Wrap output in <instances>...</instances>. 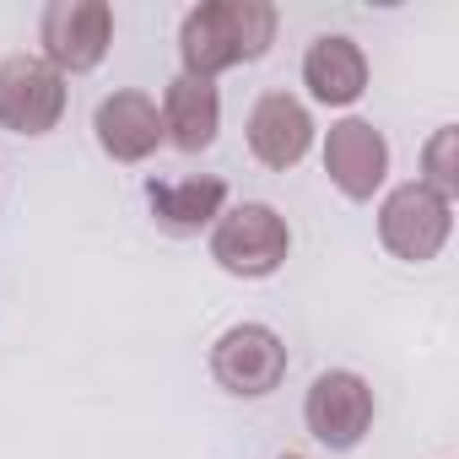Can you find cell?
Returning a JSON list of instances; mask_svg holds the SVG:
<instances>
[{"mask_svg": "<svg viewBox=\"0 0 459 459\" xmlns=\"http://www.w3.org/2000/svg\"><path fill=\"white\" fill-rule=\"evenodd\" d=\"M325 173L346 200H373L389 178V141L368 119H341L325 135Z\"/></svg>", "mask_w": 459, "mask_h": 459, "instance_id": "cell-8", "label": "cell"}, {"mask_svg": "<svg viewBox=\"0 0 459 459\" xmlns=\"http://www.w3.org/2000/svg\"><path fill=\"white\" fill-rule=\"evenodd\" d=\"M65 114V76L44 55H6L0 60V130L12 135H49Z\"/></svg>", "mask_w": 459, "mask_h": 459, "instance_id": "cell-5", "label": "cell"}, {"mask_svg": "<svg viewBox=\"0 0 459 459\" xmlns=\"http://www.w3.org/2000/svg\"><path fill=\"white\" fill-rule=\"evenodd\" d=\"M303 87L325 108H351L368 92V55L346 33H319L303 55Z\"/></svg>", "mask_w": 459, "mask_h": 459, "instance_id": "cell-13", "label": "cell"}, {"mask_svg": "<svg viewBox=\"0 0 459 459\" xmlns=\"http://www.w3.org/2000/svg\"><path fill=\"white\" fill-rule=\"evenodd\" d=\"M39 44L60 76H87L103 65L114 44V6L108 0H49L39 22Z\"/></svg>", "mask_w": 459, "mask_h": 459, "instance_id": "cell-4", "label": "cell"}, {"mask_svg": "<svg viewBox=\"0 0 459 459\" xmlns=\"http://www.w3.org/2000/svg\"><path fill=\"white\" fill-rule=\"evenodd\" d=\"M92 135L98 146L114 157V162H146L157 146H162V114H157V98L146 92H108L98 108H92Z\"/></svg>", "mask_w": 459, "mask_h": 459, "instance_id": "cell-12", "label": "cell"}, {"mask_svg": "<svg viewBox=\"0 0 459 459\" xmlns=\"http://www.w3.org/2000/svg\"><path fill=\"white\" fill-rule=\"evenodd\" d=\"M308 146H314V114H308V103L292 98V92H260V103L249 108V152L265 168L287 173V168H298L308 157Z\"/></svg>", "mask_w": 459, "mask_h": 459, "instance_id": "cell-10", "label": "cell"}, {"mask_svg": "<svg viewBox=\"0 0 459 459\" xmlns=\"http://www.w3.org/2000/svg\"><path fill=\"white\" fill-rule=\"evenodd\" d=\"M454 146H459V130H454V125H443V130L427 141V152H421V178H416V184L437 189L443 200H454V195H459V162H454Z\"/></svg>", "mask_w": 459, "mask_h": 459, "instance_id": "cell-14", "label": "cell"}, {"mask_svg": "<svg viewBox=\"0 0 459 459\" xmlns=\"http://www.w3.org/2000/svg\"><path fill=\"white\" fill-rule=\"evenodd\" d=\"M292 255V227L276 205L265 200H244V205H227L211 227V260L227 276H244V281H265L287 265Z\"/></svg>", "mask_w": 459, "mask_h": 459, "instance_id": "cell-2", "label": "cell"}, {"mask_svg": "<svg viewBox=\"0 0 459 459\" xmlns=\"http://www.w3.org/2000/svg\"><path fill=\"white\" fill-rule=\"evenodd\" d=\"M211 378L238 394V400H260L287 378V346L271 325H233L221 330L211 346Z\"/></svg>", "mask_w": 459, "mask_h": 459, "instance_id": "cell-6", "label": "cell"}, {"mask_svg": "<svg viewBox=\"0 0 459 459\" xmlns=\"http://www.w3.org/2000/svg\"><path fill=\"white\" fill-rule=\"evenodd\" d=\"M303 421L330 454H351L368 437V427H373V389H368V378L351 373V368L319 373L308 400H303Z\"/></svg>", "mask_w": 459, "mask_h": 459, "instance_id": "cell-7", "label": "cell"}, {"mask_svg": "<svg viewBox=\"0 0 459 459\" xmlns=\"http://www.w3.org/2000/svg\"><path fill=\"white\" fill-rule=\"evenodd\" d=\"M146 205L168 238H195V233H211L216 216L227 211V178H216V173L146 178Z\"/></svg>", "mask_w": 459, "mask_h": 459, "instance_id": "cell-9", "label": "cell"}, {"mask_svg": "<svg viewBox=\"0 0 459 459\" xmlns=\"http://www.w3.org/2000/svg\"><path fill=\"white\" fill-rule=\"evenodd\" d=\"M157 114H162V146L195 157V152H205V146L216 141V130H221V92H216V82H200V76H184V71H178V76L162 87Z\"/></svg>", "mask_w": 459, "mask_h": 459, "instance_id": "cell-11", "label": "cell"}, {"mask_svg": "<svg viewBox=\"0 0 459 459\" xmlns=\"http://www.w3.org/2000/svg\"><path fill=\"white\" fill-rule=\"evenodd\" d=\"M276 44V6L271 0H205L178 22V60L184 76L216 82L233 65L265 60Z\"/></svg>", "mask_w": 459, "mask_h": 459, "instance_id": "cell-1", "label": "cell"}, {"mask_svg": "<svg viewBox=\"0 0 459 459\" xmlns=\"http://www.w3.org/2000/svg\"><path fill=\"white\" fill-rule=\"evenodd\" d=\"M281 459H303V454H281Z\"/></svg>", "mask_w": 459, "mask_h": 459, "instance_id": "cell-15", "label": "cell"}, {"mask_svg": "<svg viewBox=\"0 0 459 459\" xmlns=\"http://www.w3.org/2000/svg\"><path fill=\"white\" fill-rule=\"evenodd\" d=\"M448 233H454V200H443L437 189H427L416 178L400 184V189H389L384 205H378V238L405 265L437 260V249L448 244Z\"/></svg>", "mask_w": 459, "mask_h": 459, "instance_id": "cell-3", "label": "cell"}]
</instances>
